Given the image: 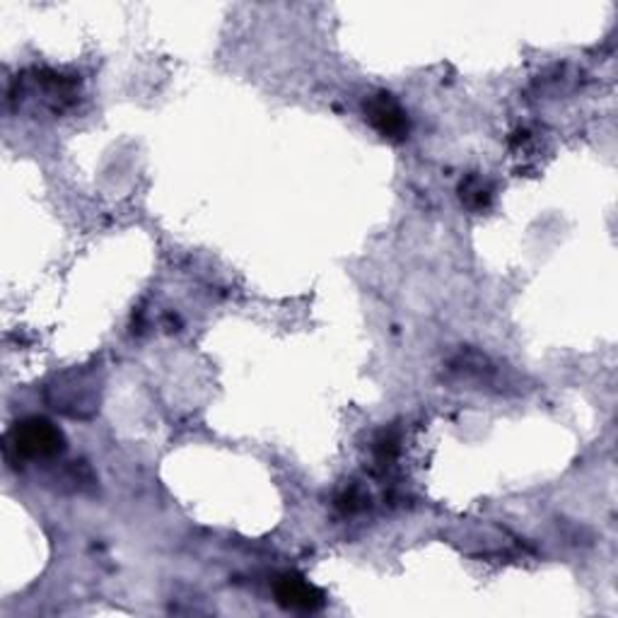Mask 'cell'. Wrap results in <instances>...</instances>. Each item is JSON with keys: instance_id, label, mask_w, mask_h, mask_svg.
Returning a JSON list of instances; mask_svg holds the SVG:
<instances>
[{"instance_id": "1", "label": "cell", "mask_w": 618, "mask_h": 618, "mask_svg": "<svg viewBox=\"0 0 618 618\" xmlns=\"http://www.w3.org/2000/svg\"><path fill=\"white\" fill-rule=\"evenodd\" d=\"M63 432L47 418H25L8 432V457L51 459L63 452Z\"/></svg>"}, {"instance_id": "2", "label": "cell", "mask_w": 618, "mask_h": 618, "mask_svg": "<svg viewBox=\"0 0 618 618\" xmlns=\"http://www.w3.org/2000/svg\"><path fill=\"white\" fill-rule=\"evenodd\" d=\"M365 116L379 136L389 140H404L408 136V116L389 92L367 97Z\"/></svg>"}, {"instance_id": "4", "label": "cell", "mask_w": 618, "mask_h": 618, "mask_svg": "<svg viewBox=\"0 0 618 618\" xmlns=\"http://www.w3.org/2000/svg\"><path fill=\"white\" fill-rule=\"evenodd\" d=\"M462 201L469 205L471 211H483V209H488V203H491V199H493V191H491V187H488V184L483 181V179H479V177H471V179H466L464 184H462Z\"/></svg>"}, {"instance_id": "3", "label": "cell", "mask_w": 618, "mask_h": 618, "mask_svg": "<svg viewBox=\"0 0 618 618\" xmlns=\"http://www.w3.org/2000/svg\"><path fill=\"white\" fill-rule=\"evenodd\" d=\"M276 602L292 611H317L324 606V594L295 572L280 575L276 580Z\"/></svg>"}]
</instances>
